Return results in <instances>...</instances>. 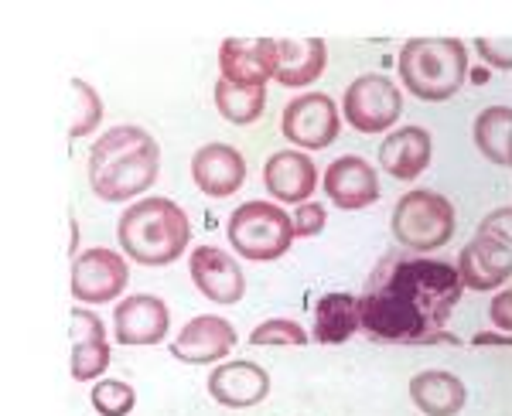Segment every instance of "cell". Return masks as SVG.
<instances>
[{"label":"cell","instance_id":"cell-3","mask_svg":"<svg viewBox=\"0 0 512 416\" xmlns=\"http://www.w3.org/2000/svg\"><path fill=\"white\" fill-rule=\"evenodd\" d=\"M117 239L123 256H130L134 263L168 266L185 256V246L192 243V222L178 202L151 195L120 215Z\"/></svg>","mask_w":512,"mask_h":416},{"label":"cell","instance_id":"cell-14","mask_svg":"<svg viewBox=\"0 0 512 416\" xmlns=\"http://www.w3.org/2000/svg\"><path fill=\"white\" fill-rule=\"evenodd\" d=\"M219 72L236 86H267L277 76V41L226 38L219 45Z\"/></svg>","mask_w":512,"mask_h":416},{"label":"cell","instance_id":"cell-29","mask_svg":"<svg viewBox=\"0 0 512 416\" xmlns=\"http://www.w3.org/2000/svg\"><path fill=\"white\" fill-rule=\"evenodd\" d=\"M328 222V212L321 208L318 202H304L297 205L294 212V239H311V236H321Z\"/></svg>","mask_w":512,"mask_h":416},{"label":"cell","instance_id":"cell-4","mask_svg":"<svg viewBox=\"0 0 512 416\" xmlns=\"http://www.w3.org/2000/svg\"><path fill=\"white\" fill-rule=\"evenodd\" d=\"M403 89L424 103H444L468 82V45L461 38H410L400 58Z\"/></svg>","mask_w":512,"mask_h":416},{"label":"cell","instance_id":"cell-27","mask_svg":"<svg viewBox=\"0 0 512 416\" xmlns=\"http://www.w3.org/2000/svg\"><path fill=\"white\" fill-rule=\"evenodd\" d=\"M308 341L311 335L291 318H270L250 331V345L256 348H301Z\"/></svg>","mask_w":512,"mask_h":416},{"label":"cell","instance_id":"cell-28","mask_svg":"<svg viewBox=\"0 0 512 416\" xmlns=\"http://www.w3.org/2000/svg\"><path fill=\"white\" fill-rule=\"evenodd\" d=\"M89 403H93V410L99 416H127V413H134L137 393H134V386H127L123 379H103L93 386Z\"/></svg>","mask_w":512,"mask_h":416},{"label":"cell","instance_id":"cell-10","mask_svg":"<svg viewBox=\"0 0 512 416\" xmlns=\"http://www.w3.org/2000/svg\"><path fill=\"white\" fill-rule=\"evenodd\" d=\"M321 188H325L328 202L342 212H359V208H369L379 202V178L376 168L359 154H345L332 161L321 174Z\"/></svg>","mask_w":512,"mask_h":416},{"label":"cell","instance_id":"cell-21","mask_svg":"<svg viewBox=\"0 0 512 416\" xmlns=\"http://www.w3.org/2000/svg\"><path fill=\"white\" fill-rule=\"evenodd\" d=\"M328 65V45L321 38L277 41V82L287 89H304L321 79Z\"/></svg>","mask_w":512,"mask_h":416},{"label":"cell","instance_id":"cell-32","mask_svg":"<svg viewBox=\"0 0 512 416\" xmlns=\"http://www.w3.org/2000/svg\"><path fill=\"white\" fill-rule=\"evenodd\" d=\"M468 79L478 82V86H485V82L492 79V72H489V69H475V72H468Z\"/></svg>","mask_w":512,"mask_h":416},{"label":"cell","instance_id":"cell-15","mask_svg":"<svg viewBox=\"0 0 512 416\" xmlns=\"http://www.w3.org/2000/svg\"><path fill=\"white\" fill-rule=\"evenodd\" d=\"M192 181L202 195L229 198L246 181V157L233 144H205L192 157Z\"/></svg>","mask_w":512,"mask_h":416},{"label":"cell","instance_id":"cell-23","mask_svg":"<svg viewBox=\"0 0 512 416\" xmlns=\"http://www.w3.org/2000/svg\"><path fill=\"white\" fill-rule=\"evenodd\" d=\"M478 154L495 168H512V106H485L472 123Z\"/></svg>","mask_w":512,"mask_h":416},{"label":"cell","instance_id":"cell-22","mask_svg":"<svg viewBox=\"0 0 512 416\" xmlns=\"http://www.w3.org/2000/svg\"><path fill=\"white\" fill-rule=\"evenodd\" d=\"M410 399L424 416H458L468 403V389L454 372L427 369L410 379Z\"/></svg>","mask_w":512,"mask_h":416},{"label":"cell","instance_id":"cell-24","mask_svg":"<svg viewBox=\"0 0 512 416\" xmlns=\"http://www.w3.org/2000/svg\"><path fill=\"white\" fill-rule=\"evenodd\" d=\"M355 331H359V297L335 290V294H325L315 304V331H311V338L318 345H342Z\"/></svg>","mask_w":512,"mask_h":416},{"label":"cell","instance_id":"cell-19","mask_svg":"<svg viewBox=\"0 0 512 416\" xmlns=\"http://www.w3.org/2000/svg\"><path fill=\"white\" fill-rule=\"evenodd\" d=\"M458 273L465 280V290H499L512 277V249L509 243L475 236L472 243L461 249Z\"/></svg>","mask_w":512,"mask_h":416},{"label":"cell","instance_id":"cell-6","mask_svg":"<svg viewBox=\"0 0 512 416\" xmlns=\"http://www.w3.org/2000/svg\"><path fill=\"white\" fill-rule=\"evenodd\" d=\"M458 226L454 205L431 188H414L393 205V239L410 253H434L448 246Z\"/></svg>","mask_w":512,"mask_h":416},{"label":"cell","instance_id":"cell-26","mask_svg":"<svg viewBox=\"0 0 512 416\" xmlns=\"http://www.w3.org/2000/svg\"><path fill=\"white\" fill-rule=\"evenodd\" d=\"M69 96H72V106H69V137L79 140V137H89L99 123H103V99L86 79H72L69 82Z\"/></svg>","mask_w":512,"mask_h":416},{"label":"cell","instance_id":"cell-11","mask_svg":"<svg viewBox=\"0 0 512 416\" xmlns=\"http://www.w3.org/2000/svg\"><path fill=\"white\" fill-rule=\"evenodd\" d=\"M188 273L198 294L212 304H239L246 294V277L239 263L219 246H195L188 256Z\"/></svg>","mask_w":512,"mask_h":416},{"label":"cell","instance_id":"cell-1","mask_svg":"<svg viewBox=\"0 0 512 416\" xmlns=\"http://www.w3.org/2000/svg\"><path fill=\"white\" fill-rule=\"evenodd\" d=\"M465 294L458 263L386 253L359 297V331L396 345H461L444 331Z\"/></svg>","mask_w":512,"mask_h":416},{"label":"cell","instance_id":"cell-8","mask_svg":"<svg viewBox=\"0 0 512 416\" xmlns=\"http://www.w3.org/2000/svg\"><path fill=\"white\" fill-rule=\"evenodd\" d=\"M342 120H338V106L328 93H304L291 99L280 116V133L301 151H325L338 140Z\"/></svg>","mask_w":512,"mask_h":416},{"label":"cell","instance_id":"cell-31","mask_svg":"<svg viewBox=\"0 0 512 416\" xmlns=\"http://www.w3.org/2000/svg\"><path fill=\"white\" fill-rule=\"evenodd\" d=\"M489 318H492V324H495V331H499V335L512 338V294H509V290H502V294L492 297Z\"/></svg>","mask_w":512,"mask_h":416},{"label":"cell","instance_id":"cell-30","mask_svg":"<svg viewBox=\"0 0 512 416\" xmlns=\"http://www.w3.org/2000/svg\"><path fill=\"white\" fill-rule=\"evenodd\" d=\"M475 52L482 55L485 69H502L509 72L512 69V52L499 45V41H489V38H475Z\"/></svg>","mask_w":512,"mask_h":416},{"label":"cell","instance_id":"cell-12","mask_svg":"<svg viewBox=\"0 0 512 416\" xmlns=\"http://www.w3.org/2000/svg\"><path fill=\"white\" fill-rule=\"evenodd\" d=\"M168 328H171V311L154 294H130L113 311V338L127 348L158 345V341L168 338Z\"/></svg>","mask_w":512,"mask_h":416},{"label":"cell","instance_id":"cell-33","mask_svg":"<svg viewBox=\"0 0 512 416\" xmlns=\"http://www.w3.org/2000/svg\"><path fill=\"white\" fill-rule=\"evenodd\" d=\"M509 294H512V290H509Z\"/></svg>","mask_w":512,"mask_h":416},{"label":"cell","instance_id":"cell-7","mask_svg":"<svg viewBox=\"0 0 512 416\" xmlns=\"http://www.w3.org/2000/svg\"><path fill=\"white\" fill-rule=\"evenodd\" d=\"M342 113L352 130L386 133L390 127H396V120L403 113V93L393 79L369 72V76L349 82V89L342 96Z\"/></svg>","mask_w":512,"mask_h":416},{"label":"cell","instance_id":"cell-18","mask_svg":"<svg viewBox=\"0 0 512 416\" xmlns=\"http://www.w3.org/2000/svg\"><path fill=\"white\" fill-rule=\"evenodd\" d=\"M263 185H267V191L277 202L304 205L311 202V195L318 188V168L301 151H277L263 164Z\"/></svg>","mask_w":512,"mask_h":416},{"label":"cell","instance_id":"cell-5","mask_svg":"<svg viewBox=\"0 0 512 416\" xmlns=\"http://www.w3.org/2000/svg\"><path fill=\"white\" fill-rule=\"evenodd\" d=\"M229 246L250 263L280 260L294 246V219L277 202H243L226 222Z\"/></svg>","mask_w":512,"mask_h":416},{"label":"cell","instance_id":"cell-13","mask_svg":"<svg viewBox=\"0 0 512 416\" xmlns=\"http://www.w3.org/2000/svg\"><path fill=\"white\" fill-rule=\"evenodd\" d=\"M236 328L226 318L216 314H198L178 331V338L171 341V355L185 365H212L222 362L236 348Z\"/></svg>","mask_w":512,"mask_h":416},{"label":"cell","instance_id":"cell-20","mask_svg":"<svg viewBox=\"0 0 512 416\" xmlns=\"http://www.w3.org/2000/svg\"><path fill=\"white\" fill-rule=\"evenodd\" d=\"M434 157V137L424 127H400L379 147V164L396 181H414L427 171Z\"/></svg>","mask_w":512,"mask_h":416},{"label":"cell","instance_id":"cell-9","mask_svg":"<svg viewBox=\"0 0 512 416\" xmlns=\"http://www.w3.org/2000/svg\"><path fill=\"white\" fill-rule=\"evenodd\" d=\"M130 270L120 253L106 246L86 249L72 263V297L82 304H110L127 290Z\"/></svg>","mask_w":512,"mask_h":416},{"label":"cell","instance_id":"cell-2","mask_svg":"<svg viewBox=\"0 0 512 416\" xmlns=\"http://www.w3.org/2000/svg\"><path fill=\"white\" fill-rule=\"evenodd\" d=\"M161 174V147L144 127H113L89 147V188L103 202H130Z\"/></svg>","mask_w":512,"mask_h":416},{"label":"cell","instance_id":"cell-17","mask_svg":"<svg viewBox=\"0 0 512 416\" xmlns=\"http://www.w3.org/2000/svg\"><path fill=\"white\" fill-rule=\"evenodd\" d=\"M209 396L229 410H250L270 396V376L256 362H222L209 376Z\"/></svg>","mask_w":512,"mask_h":416},{"label":"cell","instance_id":"cell-16","mask_svg":"<svg viewBox=\"0 0 512 416\" xmlns=\"http://www.w3.org/2000/svg\"><path fill=\"white\" fill-rule=\"evenodd\" d=\"M72 359L69 372L76 382H96L110 369V345H106V328L86 307H72Z\"/></svg>","mask_w":512,"mask_h":416},{"label":"cell","instance_id":"cell-25","mask_svg":"<svg viewBox=\"0 0 512 416\" xmlns=\"http://www.w3.org/2000/svg\"><path fill=\"white\" fill-rule=\"evenodd\" d=\"M212 103L222 120L236 123V127H246V123H256L263 116V106H267V86H236V82L222 79L212 86Z\"/></svg>","mask_w":512,"mask_h":416}]
</instances>
